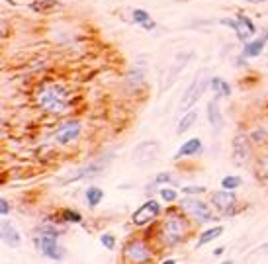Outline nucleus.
<instances>
[{"mask_svg": "<svg viewBox=\"0 0 268 264\" xmlns=\"http://www.w3.org/2000/svg\"><path fill=\"white\" fill-rule=\"evenodd\" d=\"M35 102L43 112L63 114L71 108V92L61 82H45L35 94Z\"/></svg>", "mask_w": 268, "mask_h": 264, "instance_id": "nucleus-1", "label": "nucleus"}, {"mask_svg": "<svg viewBox=\"0 0 268 264\" xmlns=\"http://www.w3.org/2000/svg\"><path fill=\"white\" fill-rule=\"evenodd\" d=\"M35 247L37 251L53 260H61L65 256V249L59 247V229L45 225L39 229V233L35 235Z\"/></svg>", "mask_w": 268, "mask_h": 264, "instance_id": "nucleus-2", "label": "nucleus"}, {"mask_svg": "<svg viewBox=\"0 0 268 264\" xmlns=\"http://www.w3.org/2000/svg\"><path fill=\"white\" fill-rule=\"evenodd\" d=\"M186 233H188V223L182 215L176 213V215H168L167 219L163 221V225L159 229V237L165 247H174L186 237Z\"/></svg>", "mask_w": 268, "mask_h": 264, "instance_id": "nucleus-3", "label": "nucleus"}, {"mask_svg": "<svg viewBox=\"0 0 268 264\" xmlns=\"http://www.w3.org/2000/svg\"><path fill=\"white\" fill-rule=\"evenodd\" d=\"M112 161H114L112 155H104V157L96 159V161H92V163H88V165L77 168L75 174H71L69 178H65L63 182H65V184H71V182H77V180H84V178H92V176L102 174V172L106 170V166L110 165Z\"/></svg>", "mask_w": 268, "mask_h": 264, "instance_id": "nucleus-4", "label": "nucleus"}, {"mask_svg": "<svg viewBox=\"0 0 268 264\" xmlns=\"http://www.w3.org/2000/svg\"><path fill=\"white\" fill-rule=\"evenodd\" d=\"M182 209L198 223H208V221L213 219L212 204H208L200 198H194V196H186V200L182 202Z\"/></svg>", "mask_w": 268, "mask_h": 264, "instance_id": "nucleus-5", "label": "nucleus"}, {"mask_svg": "<svg viewBox=\"0 0 268 264\" xmlns=\"http://www.w3.org/2000/svg\"><path fill=\"white\" fill-rule=\"evenodd\" d=\"M202 75L204 73H198L196 77H194V80H192V84L188 86V90L184 92V96H182V100H180V112H186L190 110L192 106L200 100V96L206 92V88H208V84H210V80L208 78H202Z\"/></svg>", "mask_w": 268, "mask_h": 264, "instance_id": "nucleus-6", "label": "nucleus"}, {"mask_svg": "<svg viewBox=\"0 0 268 264\" xmlns=\"http://www.w3.org/2000/svg\"><path fill=\"white\" fill-rule=\"evenodd\" d=\"M123 258L129 264H147L151 260V251L141 239H133L123 247Z\"/></svg>", "mask_w": 268, "mask_h": 264, "instance_id": "nucleus-7", "label": "nucleus"}, {"mask_svg": "<svg viewBox=\"0 0 268 264\" xmlns=\"http://www.w3.org/2000/svg\"><path fill=\"white\" fill-rule=\"evenodd\" d=\"M159 153H161L159 141L149 139V141H143V143H139L135 147L133 153H131V161H133L135 165H149V163H153L157 157H159Z\"/></svg>", "mask_w": 268, "mask_h": 264, "instance_id": "nucleus-8", "label": "nucleus"}, {"mask_svg": "<svg viewBox=\"0 0 268 264\" xmlns=\"http://www.w3.org/2000/svg\"><path fill=\"white\" fill-rule=\"evenodd\" d=\"M161 213V204L157 200H149L145 204H141V208L135 209V213L131 215V223L137 225V227H143L147 223L155 221Z\"/></svg>", "mask_w": 268, "mask_h": 264, "instance_id": "nucleus-9", "label": "nucleus"}, {"mask_svg": "<svg viewBox=\"0 0 268 264\" xmlns=\"http://www.w3.org/2000/svg\"><path fill=\"white\" fill-rule=\"evenodd\" d=\"M82 131V123L78 120H67L63 121L55 131V141L59 145H69L75 139H78V135Z\"/></svg>", "mask_w": 268, "mask_h": 264, "instance_id": "nucleus-10", "label": "nucleus"}, {"mask_svg": "<svg viewBox=\"0 0 268 264\" xmlns=\"http://www.w3.org/2000/svg\"><path fill=\"white\" fill-rule=\"evenodd\" d=\"M253 155V145H251V137L247 135H237L233 139V163L239 166L247 165L251 161Z\"/></svg>", "mask_w": 268, "mask_h": 264, "instance_id": "nucleus-11", "label": "nucleus"}, {"mask_svg": "<svg viewBox=\"0 0 268 264\" xmlns=\"http://www.w3.org/2000/svg\"><path fill=\"white\" fill-rule=\"evenodd\" d=\"M210 204L219 213H229L231 208H235V204H237V196H235V192H229V190H217L212 194Z\"/></svg>", "mask_w": 268, "mask_h": 264, "instance_id": "nucleus-12", "label": "nucleus"}, {"mask_svg": "<svg viewBox=\"0 0 268 264\" xmlns=\"http://www.w3.org/2000/svg\"><path fill=\"white\" fill-rule=\"evenodd\" d=\"M235 20H237V26H235L233 32H235V35H237L239 41L247 43V41H251V39L257 35V26H255V22H253L249 16L239 14Z\"/></svg>", "mask_w": 268, "mask_h": 264, "instance_id": "nucleus-13", "label": "nucleus"}, {"mask_svg": "<svg viewBox=\"0 0 268 264\" xmlns=\"http://www.w3.org/2000/svg\"><path fill=\"white\" fill-rule=\"evenodd\" d=\"M192 51H184V53H178L176 55V59H174V63H172V67L168 69L167 73V80H165V84H163V90H167L172 82H176V78H178V75L184 71V67H186V63L192 59Z\"/></svg>", "mask_w": 268, "mask_h": 264, "instance_id": "nucleus-14", "label": "nucleus"}, {"mask_svg": "<svg viewBox=\"0 0 268 264\" xmlns=\"http://www.w3.org/2000/svg\"><path fill=\"white\" fill-rule=\"evenodd\" d=\"M0 239L6 243L8 247H20L22 235H20V231L16 229V225L12 221L4 219L0 223Z\"/></svg>", "mask_w": 268, "mask_h": 264, "instance_id": "nucleus-15", "label": "nucleus"}, {"mask_svg": "<svg viewBox=\"0 0 268 264\" xmlns=\"http://www.w3.org/2000/svg\"><path fill=\"white\" fill-rule=\"evenodd\" d=\"M208 120H210L215 133L224 127V116H221V108H219V100L217 98L208 102Z\"/></svg>", "mask_w": 268, "mask_h": 264, "instance_id": "nucleus-16", "label": "nucleus"}, {"mask_svg": "<svg viewBox=\"0 0 268 264\" xmlns=\"http://www.w3.org/2000/svg\"><path fill=\"white\" fill-rule=\"evenodd\" d=\"M202 149H204V145L198 137H192L188 141H184V143L180 145V149L176 151V157L174 159H186V157H194V155L202 153Z\"/></svg>", "mask_w": 268, "mask_h": 264, "instance_id": "nucleus-17", "label": "nucleus"}, {"mask_svg": "<svg viewBox=\"0 0 268 264\" xmlns=\"http://www.w3.org/2000/svg\"><path fill=\"white\" fill-rule=\"evenodd\" d=\"M266 39L268 37H257V39L247 41L245 47H243V57H245V59H255V57H258L262 51H264Z\"/></svg>", "mask_w": 268, "mask_h": 264, "instance_id": "nucleus-18", "label": "nucleus"}, {"mask_svg": "<svg viewBox=\"0 0 268 264\" xmlns=\"http://www.w3.org/2000/svg\"><path fill=\"white\" fill-rule=\"evenodd\" d=\"M131 16H133V22L139 24L145 32H153L157 28V24H155V20L151 18V14L147 10H143V8H135V10L131 12Z\"/></svg>", "mask_w": 268, "mask_h": 264, "instance_id": "nucleus-19", "label": "nucleus"}, {"mask_svg": "<svg viewBox=\"0 0 268 264\" xmlns=\"http://www.w3.org/2000/svg\"><path fill=\"white\" fill-rule=\"evenodd\" d=\"M224 235V227L221 225H217V227H212V229H206V231L200 235V239L196 243V249H202L204 245H208V243L215 241L217 237H221Z\"/></svg>", "mask_w": 268, "mask_h": 264, "instance_id": "nucleus-20", "label": "nucleus"}, {"mask_svg": "<svg viewBox=\"0 0 268 264\" xmlns=\"http://www.w3.org/2000/svg\"><path fill=\"white\" fill-rule=\"evenodd\" d=\"M84 198H86V204H88L90 208H96L102 200H104V190L98 186H90V188H86Z\"/></svg>", "mask_w": 268, "mask_h": 264, "instance_id": "nucleus-21", "label": "nucleus"}, {"mask_svg": "<svg viewBox=\"0 0 268 264\" xmlns=\"http://www.w3.org/2000/svg\"><path fill=\"white\" fill-rule=\"evenodd\" d=\"M196 120H198V112H196V110L186 112V114H184V118L180 120L178 127H176V133H178V135H182V133H186V131H188V129L192 127V125L196 123Z\"/></svg>", "mask_w": 268, "mask_h": 264, "instance_id": "nucleus-22", "label": "nucleus"}, {"mask_svg": "<svg viewBox=\"0 0 268 264\" xmlns=\"http://www.w3.org/2000/svg\"><path fill=\"white\" fill-rule=\"evenodd\" d=\"M210 86H212V90L215 92V94H221V96H231V86L225 82L224 78H217V77L210 78Z\"/></svg>", "mask_w": 268, "mask_h": 264, "instance_id": "nucleus-23", "label": "nucleus"}, {"mask_svg": "<svg viewBox=\"0 0 268 264\" xmlns=\"http://www.w3.org/2000/svg\"><path fill=\"white\" fill-rule=\"evenodd\" d=\"M241 184H243V178L237 174H229L221 180V188H224V190H229V192H235L237 188H241Z\"/></svg>", "mask_w": 268, "mask_h": 264, "instance_id": "nucleus-24", "label": "nucleus"}, {"mask_svg": "<svg viewBox=\"0 0 268 264\" xmlns=\"http://www.w3.org/2000/svg\"><path fill=\"white\" fill-rule=\"evenodd\" d=\"M258 176L262 178L264 184H268V155H262L258 159Z\"/></svg>", "mask_w": 268, "mask_h": 264, "instance_id": "nucleus-25", "label": "nucleus"}, {"mask_svg": "<svg viewBox=\"0 0 268 264\" xmlns=\"http://www.w3.org/2000/svg\"><path fill=\"white\" fill-rule=\"evenodd\" d=\"M61 217H63V221H69V223H80L82 221V215L75 209H63Z\"/></svg>", "mask_w": 268, "mask_h": 264, "instance_id": "nucleus-26", "label": "nucleus"}, {"mask_svg": "<svg viewBox=\"0 0 268 264\" xmlns=\"http://www.w3.org/2000/svg\"><path fill=\"white\" fill-rule=\"evenodd\" d=\"M161 200L163 202H167V204H172V202H176V190H172V188H161Z\"/></svg>", "mask_w": 268, "mask_h": 264, "instance_id": "nucleus-27", "label": "nucleus"}, {"mask_svg": "<svg viewBox=\"0 0 268 264\" xmlns=\"http://www.w3.org/2000/svg\"><path fill=\"white\" fill-rule=\"evenodd\" d=\"M100 243L104 249L112 251L114 247H116V237H114L112 233H104V235H100Z\"/></svg>", "mask_w": 268, "mask_h": 264, "instance_id": "nucleus-28", "label": "nucleus"}, {"mask_svg": "<svg viewBox=\"0 0 268 264\" xmlns=\"http://www.w3.org/2000/svg\"><path fill=\"white\" fill-rule=\"evenodd\" d=\"M55 6H57L55 0H41V2H35V4H32V8H34L35 12L47 10V8H55Z\"/></svg>", "mask_w": 268, "mask_h": 264, "instance_id": "nucleus-29", "label": "nucleus"}, {"mask_svg": "<svg viewBox=\"0 0 268 264\" xmlns=\"http://www.w3.org/2000/svg\"><path fill=\"white\" fill-rule=\"evenodd\" d=\"M206 186H186L182 188V194H186V196H200V194H206Z\"/></svg>", "mask_w": 268, "mask_h": 264, "instance_id": "nucleus-30", "label": "nucleus"}, {"mask_svg": "<svg viewBox=\"0 0 268 264\" xmlns=\"http://www.w3.org/2000/svg\"><path fill=\"white\" fill-rule=\"evenodd\" d=\"M155 184H172V174H170V172H161V174H157Z\"/></svg>", "mask_w": 268, "mask_h": 264, "instance_id": "nucleus-31", "label": "nucleus"}, {"mask_svg": "<svg viewBox=\"0 0 268 264\" xmlns=\"http://www.w3.org/2000/svg\"><path fill=\"white\" fill-rule=\"evenodd\" d=\"M8 211H10V206H8V202L2 198L0 200V213L2 215H8Z\"/></svg>", "mask_w": 268, "mask_h": 264, "instance_id": "nucleus-32", "label": "nucleus"}, {"mask_svg": "<svg viewBox=\"0 0 268 264\" xmlns=\"http://www.w3.org/2000/svg\"><path fill=\"white\" fill-rule=\"evenodd\" d=\"M249 4H264V2H268V0H247Z\"/></svg>", "mask_w": 268, "mask_h": 264, "instance_id": "nucleus-33", "label": "nucleus"}, {"mask_svg": "<svg viewBox=\"0 0 268 264\" xmlns=\"http://www.w3.org/2000/svg\"><path fill=\"white\" fill-rule=\"evenodd\" d=\"M224 247H219V249H215V251H213V254H215V256H219V254H224Z\"/></svg>", "mask_w": 268, "mask_h": 264, "instance_id": "nucleus-34", "label": "nucleus"}, {"mask_svg": "<svg viewBox=\"0 0 268 264\" xmlns=\"http://www.w3.org/2000/svg\"><path fill=\"white\" fill-rule=\"evenodd\" d=\"M163 264H176V260H174V258H168V260H165Z\"/></svg>", "mask_w": 268, "mask_h": 264, "instance_id": "nucleus-35", "label": "nucleus"}, {"mask_svg": "<svg viewBox=\"0 0 268 264\" xmlns=\"http://www.w3.org/2000/svg\"><path fill=\"white\" fill-rule=\"evenodd\" d=\"M262 251H266V253H268V243L264 245V247H262Z\"/></svg>", "mask_w": 268, "mask_h": 264, "instance_id": "nucleus-36", "label": "nucleus"}, {"mask_svg": "<svg viewBox=\"0 0 268 264\" xmlns=\"http://www.w3.org/2000/svg\"><path fill=\"white\" fill-rule=\"evenodd\" d=\"M221 264H233L231 260H225V262H221Z\"/></svg>", "mask_w": 268, "mask_h": 264, "instance_id": "nucleus-37", "label": "nucleus"}]
</instances>
